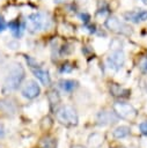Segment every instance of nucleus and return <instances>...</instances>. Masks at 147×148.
Segmentation results:
<instances>
[{
	"label": "nucleus",
	"mask_w": 147,
	"mask_h": 148,
	"mask_svg": "<svg viewBox=\"0 0 147 148\" xmlns=\"http://www.w3.org/2000/svg\"><path fill=\"white\" fill-rule=\"evenodd\" d=\"M24 79V69L20 64H14L5 80L3 91H13L19 88L20 83Z\"/></svg>",
	"instance_id": "obj_1"
},
{
	"label": "nucleus",
	"mask_w": 147,
	"mask_h": 148,
	"mask_svg": "<svg viewBox=\"0 0 147 148\" xmlns=\"http://www.w3.org/2000/svg\"><path fill=\"white\" fill-rule=\"evenodd\" d=\"M27 27L31 32H37L50 27V18L44 13L31 14L27 18Z\"/></svg>",
	"instance_id": "obj_2"
},
{
	"label": "nucleus",
	"mask_w": 147,
	"mask_h": 148,
	"mask_svg": "<svg viewBox=\"0 0 147 148\" xmlns=\"http://www.w3.org/2000/svg\"><path fill=\"white\" fill-rule=\"evenodd\" d=\"M56 116H57V119L66 126H73V125L78 124L76 111L71 105H65V106H61L60 109H58Z\"/></svg>",
	"instance_id": "obj_3"
},
{
	"label": "nucleus",
	"mask_w": 147,
	"mask_h": 148,
	"mask_svg": "<svg viewBox=\"0 0 147 148\" xmlns=\"http://www.w3.org/2000/svg\"><path fill=\"white\" fill-rule=\"evenodd\" d=\"M112 109H113V113H116L118 117L123 119L132 120L137 117V110L131 104L123 103V102H116Z\"/></svg>",
	"instance_id": "obj_4"
},
{
	"label": "nucleus",
	"mask_w": 147,
	"mask_h": 148,
	"mask_svg": "<svg viewBox=\"0 0 147 148\" xmlns=\"http://www.w3.org/2000/svg\"><path fill=\"white\" fill-rule=\"evenodd\" d=\"M105 27L113 31V32H117V34H124V35H130L132 32L131 28L124 23H122L117 17L115 16H110L108 17V20L105 21Z\"/></svg>",
	"instance_id": "obj_5"
},
{
	"label": "nucleus",
	"mask_w": 147,
	"mask_h": 148,
	"mask_svg": "<svg viewBox=\"0 0 147 148\" xmlns=\"http://www.w3.org/2000/svg\"><path fill=\"white\" fill-rule=\"evenodd\" d=\"M124 61H125V57H124V53L120 51L112 52L108 58V64L113 69H119L123 66Z\"/></svg>",
	"instance_id": "obj_6"
},
{
	"label": "nucleus",
	"mask_w": 147,
	"mask_h": 148,
	"mask_svg": "<svg viewBox=\"0 0 147 148\" xmlns=\"http://www.w3.org/2000/svg\"><path fill=\"white\" fill-rule=\"evenodd\" d=\"M39 92H41V89H39L38 84L35 81H29L24 86V88L22 89V95L24 97L29 98V99H32V98L37 97L39 95Z\"/></svg>",
	"instance_id": "obj_7"
},
{
	"label": "nucleus",
	"mask_w": 147,
	"mask_h": 148,
	"mask_svg": "<svg viewBox=\"0 0 147 148\" xmlns=\"http://www.w3.org/2000/svg\"><path fill=\"white\" fill-rule=\"evenodd\" d=\"M125 18L138 23L139 21H146L147 20V10H141V12H130L125 14Z\"/></svg>",
	"instance_id": "obj_8"
},
{
	"label": "nucleus",
	"mask_w": 147,
	"mask_h": 148,
	"mask_svg": "<svg viewBox=\"0 0 147 148\" xmlns=\"http://www.w3.org/2000/svg\"><path fill=\"white\" fill-rule=\"evenodd\" d=\"M32 72H34V75L44 84V86H47V84H50V82H51V80H50V75H49V73L46 72V71H44V69H41V68H34L32 69Z\"/></svg>",
	"instance_id": "obj_9"
},
{
	"label": "nucleus",
	"mask_w": 147,
	"mask_h": 148,
	"mask_svg": "<svg viewBox=\"0 0 147 148\" xmlns=\"http://www.w3.org/2000/svg\"><path fill=\"white\" fill-rule=\"evenodd\" d=\"M110 91H111V94H112L113 96H117V97H127V96L130 95V90L124 89V88L119 87V86L116 84V83L111 84Z\"/></svg>",
	"instance_id": "obj_10"
},
{
	"label": "nucleus",
	"mask_w": 147,
	"mask_h": 148,
	"mask_svg": "<svg viewBox=\"0 0 147 148\" xmlns=\"http://www.w3.org/2000/svg\"><path fill=\"white\" fill-rule=\"evenodd\" d=\"M88 143L93 148H98L103 143V136L101 134H98V133H94L88 138Z\"/></svg>",
	"instance_id": "obj_11"
},
{
	"label": "nucleus",
	"mask_w": 147,
	"mask_h": 148,
	"mask_svg": "<svg viewBox=\"0 0 147 148\" xmlns=\"http://www.w3.org/2000/svg\"><path fill=\"white\" fill-rule=\"evenodd\" d=\"M116 120V118L113 117L112 112H108V111H102L98 114V121L101 124H108V123H113Z\"/></svg>",
	"instance_id": "obj_12"
},
{
	"label": "nucleus",
	"mask_w": 147,
	"mask_h": 148,
	"mask_svg": "<svg viewBox=\"0 0 147 148\" xmlns=\"http://www.w3.org/2000/svg\"><path fill=\"white\" fill-rule=\"evenodd\" d=\"M59 86L64 91H68L69 92V91L74 90L78 87V83L75 81H73V80H61L59 82Z\"/></svg>",
	"instance_id": "obj_13"
},
{
	"label": "nucleus",
	"mask_w": 147,
	"mask_h": 148,
	"mask_svg": "<svg viewBox=\"0 0 147 148\" xmlns=\"http://www.w3.org/2000/svg\"><path fill=\"white\" fill-rule=\"evenodd\" d=\"M47 99H49L51 108H54L56 105H58L60 103V96H59L58 91H56V90H50L47 92Z\"/></svg>",
	"instance_id": "obj_14"
},
{
	"label": "nucleus",
	"mask_w": 147,
	"mask_h": 148,
	"mask_svg": "<svg viewBox=\"0 0 147 148\" xmlns=\"http://www.w3.org/2000/svg\"><path fill=\"white\" fill-rule=\"evenodd\" d=\"M128 133H130V127L128 126H118L113 131V136L116 139H122V138H125Z\"/></svg>",
	"instance_id": "obj_15"
},
{
	"label": "nucleus",
	"mask_w": 147,
	"mask_h": 148,
	"mask_svg": "<svg viewBox=\"0 0 147 148\" xmlns=\"http://www.w3.org/2000/svg\"><path fill=\"white\" fill-rule=\"evenodd\" d=\"M42 143H43V146L45 148H56L57 147V140L53 139V138H51V136L44 138L43 141H42Z\"/></svg>",
	"instance_id": "obj_16"
},
{
	"label": "nucleus",
	"mask_w": 147,
	"mask_h": 148,
	"mask_svg": "<svg viewBox=\"0 0 147 148\" xmlns=\"http://www.w3.org/2000/svg\"><path fill=\"white\" fill-rule=\"evenodd\" d=\"M52 124H53L52 119H51L49 116H46V117H44V118L42 119V121H41V127H42L44 131H49V130L51 128Z\"/></svg>",
	"instance_id": "obj_17"
},
{
	"label": "nucleus",
	"mask_w": 147,
	"mask_h": 148,
	"mask_svg": "<svg viewBox=\"0 0 147 148\" xmlns=\"http://www.w3.org/2000/svg\"><path fill=\"white\" fill-rule=\"evenodd\" d=\"M9 29L13 32L14 36H19L20 35V22H17V21L10 22L9 23Z\"/></svg>",
	"instance_id": "obj_18"
},
{
	"label": "nucleus",
	"mask_w": 147,
	"mask_h": 148,
	"mask_svg": "<svg viewBox=\"0 0 147 148\" xmlns=\"http://www.w3.org/2000/svg\"><path fill=\"white\" fill-rule=\"evenodd\" d=\"M139 68H140V71L142 73L147 74V57H142L139 60Z\"/></svg>",
	"instance_id": "obj_19"
},
{
	"label": "nucleus",
	"mask_w": 147,
	"mask_h": 148,
	"mask_svg": "<svg viewBox=\"0 0 147 148\" xmlns=\"http://www.w3.org/2000/svg\"><path fill=\"white\" fill-rule=\"evenodd\" d=\"M72 69H73V66H72L69 62H66V64H64V65H63V67H61V72H63V73H64V72H65V73H67V72H71Z\"/></svg>",
	"instance_id": "obj_20"
},
{
	"label": "nucleus",
	"mask_w": 147,
	"mask_h": 148,
	"mask_svg": "<svg viewBox=\"0 0 147 148\" xmlns=\"http://www.w3.org/2000/svg\"><path fill=\"white\" fill-rule=\"evenodd\" d=\"M139 128H140V131H141V133H142L144 135H147V121L141 123V124L139 125Z\"/></svg>",
	"instance_id": "obj_21"
},
{
	"label": "nucleus",
	"mask_w": 147,
	"mask_h": 148,
	"mask_svg": "<svg viewBox=\"0 0 147 148\" xmlns=\"http://www.w3.org/2000/svg\"><path fill=\"white\" fill-rule=\"evenodd\" d=\"M5 28H6V22H5V21H3V18L0 16V31L5 30Z\"/></svg>",
	"instance_id": "obj_22"
},
{
	"label": "nucleus",
	"mask_w": 147,
	"mask_h": 148,
	"mask_svg": "<svg viewBox=\"0 0 147 148\" xmlns=\"http://www.w3.org/2000/svg\"><path fill=\"white\" fill-rule=\"evenodd\" d=\"M81 18H82V21L87 22V21L89 20V15H88V14H81Z\"/></svg>",
	"instance_id": "obj_23"
},
{
	"label": "nucleus",
	"mask_w": 147,
	"mask_h": 148,
	"mask_svg": "<svg viewBox=\"0 0 147 148\" xmlns=\"http://www.w3.org/2000/svg\"><path fill=\"white\" fill-rule=\"evenodd\" d=\"M72 148H84V147L81 145H74V146H72Z\"/></svg>",
	"instance_id": "obj_24"
},
{
	"label": "nucleus",
	"mask_w": 147,
	"mask_h": 148,
	"mask_svg": "<svg viewBox=\"0 0 147 148\" xmlns=\"http://www.w3.org/2000/svg\"><path fill=\"white\" fill-rule=\"evenodd\" d=\"M56 2H64V1H66V0H54Z\"/></svg>",
	"instance_id": "obj_25"
},
{
	"label": "nucleus",
	"mask_w": 147,
	"mask_h": 148,
	"mask_svg": "<svg viewBox=\"0 0 147 148\" xmlns=\"http://www.w3.org/2000/svg\"><path fill=\"white\" fill-rule=\"evenodd\" d=\"M141 1H142L144 3H146V5H147V0H141Z\"/></svg>",
	"instance_id": "obj_26"
},
{
	"label": "nucleus",
	"mask_w": 147,
	"mask_h": 148,
	"mask_svg": "<svg viewBox=\"0 0 147 148\" xmlns=\"http://www.w3.org/2000/svg\"><path fill=\"white\" fill-rule=\"evenodd\" d=\"M146 89H147V82H146Z\"/></svg>",
	"instance_id": "obj_27"
}]
</instances>
